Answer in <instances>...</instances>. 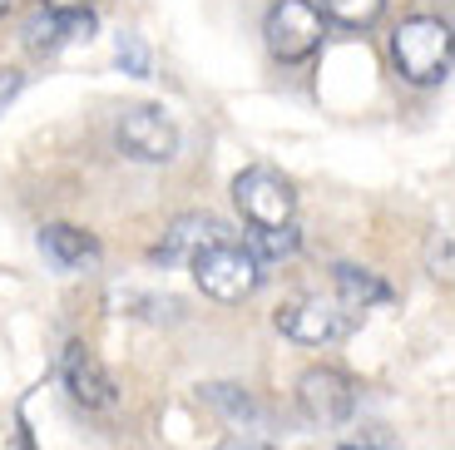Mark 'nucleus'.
I'll use <instances>...</instances> for the list:
<instances>
[{"label":"nucleus","mask_w":455,"mask_h":450,"mask_svg":"<svg viewBox=\"0 0 455 450\" xmlns=\"http://www.w3.org/2000/svg\"><path fill=\"white\" fill-rule=\"evenodd\" d=\"M297 411L317 430H337L356 416V382L341 366H307L297 376Z\"/></svg>","instance_id":"3"},{"label":"nucleus","mask_w":455,"mask_h":450,"mask_svg":"<svg viewBox=\"0 0 455 450\" xmlns=\"http://www.w3.org/2000/svg\"><path fill=\"white\" fill-rule=\"evenodd\" d=\"M218 450H273L267 440H228V446H218Z\"/></svg>","instance_id":"21"},{"label":"nucleus","mask_w":455,"mask_h":450,"mask_svg":"<svg viewBox=\"0 0 455 450\" xmlns=\"http://www.w3.org/2000/svg\"><path fill=\"white\" fill-rule=\"evenodd\" d=\"M297 248H302V233H297V223H287V228H258L248 253L258 262H287Z\"/></svg>","instance_id":"14"},{"label":"nucleus","mask_w":455,"mask_h":450,"mask_svg":"<svg viewBox=\"0 0 455 450\" xmlns=\"http://www.w3.org/2000/svg\"><path fill=\"white\" fill-rule=\"evenodd\" d=\"M198 396L213 406L228 426H258V421H262L258 401H252L243 386H233V382H208V386H198Z\"/></svg>","instance_id":"13"},{"label":"nucleus","mask_w":455,"mask_h":450,"mask_svg":"<svg viewBox=\"0 0 455 450\" xmlns=\"http://www.w3.org/2000/svg\"><path fill=\"white\" fill-rule=\"evenodd\" d=\"M11 5H15V0H0V15H5V11H11Z\"/></svg>","instance_id":"22"},{"label":"nucleus","mask_w":455,"mask_h":450,"mask_svg":"<svg viewBox=\"0 0 455 450\" xmlns=\"http://www.w3.org/2000/svg\"><path fill=\"white\" fill-rule=\"evenodd\" d=\"M431 272L451 282V233H431Z\"/></svg>","instance_id":"18"},{"label":"nucleus","mask_w":455,"mask_h":450,"mask_svg":"<svg viewBox=\"0 0 455 450\" xmlns=\"http://www.w3.org/2000/svg\"><path fill=\"white\" fill-rule=\"evenodd\" d=\"M277 332L297 347H327V342L347 337L352 332V312L341 302H327V297H297L277 312Z\"/></svg>","instance_id":"7"},{"label":"nucleus","mask_w":455,"mask_h":450,"mask_svg":"<svg viewBox=\"0 0 455 450\" xmlns=\"http://www.w3.org/2000/svg\"><path fill=\"white\" fill-rule=\"evenodd\" d=\"M228 223H218V218L208 213H183L173 218V228L148 248V262H164V268H173V262H194L204 248H213V243H228Z\"/></svg>","instance_id":"9"},{"label":"nucleus","mask_w":455,"mask_h":450,"mask_svg":"<svg viewBox=\"0 0 455 450\" xmlns=\"http://www.w3.org/2000/svg\"><path fill=\"white\" fill-rule=\"evenodd\" d=\"M262 40H267L273 60L297 65L322 45V11L312 0H273V11L262 20Z\"/></svg>","instance_id":"6"},{"label":"nucleus","mask_w":455,"mask_h":450,"mask_svg":"<svg viewBox=\"0 0 455 450\" xmlns=\"http://www.w3.org/2000/svg\"><path fill=\"white\" fill-rule=\"evenodd\" d=\"M20 84H25V75H20V69H0V114L11 109V100L20 94Z\"/></svg>","instance_id":"19"},{"label":"nucleus","mask_w":455,"mask_h":450,"mask_svg":"<svg viewBox=\"0 0 455 450\" xmlns=\"http://www.w3.org/2000/svg\"><path fill=\"white\" fill-rule=\"evenodd\" d=\"M391 65L406 84H445L451 79V20L441 15H411L391 30Z\"/></svg>","instance_id":"1"},{"label":"nucleus","mask_w":455,"mask_h":450,"mask_svg":"<svg viewBox=\"0 0 455 450\" xmlns=\"http://www.w3.org/2000/svg\"><path fill=\"white\" fill-rule=\"evenodd\" d=\"M233 203H238V213L252 223V233L258 228H287L297 213L292 183L277 169H267V164H252V169H243L233 179Z\"/></svg>","instance_id":"4"},{"label":"nucleus","mask_w":455,"mask_h":450,"mask_svg":"<svg viewBox=\"0 0 455 450\" xmlns=\"http://www.w3.org/2000/svg\"><path fill=\"white\" fill-rule=\"evenodd\" d=\"M337 450H401V446H396V440H391L381 426H371V430H362L356 440H341Z\"/></svg>","instance_id":"17"},{"label":"nucleus","mask_w":455,"mask_h":450,"mask_svg":"<svg viewBox=\"0 0 455 450\" xmlns=\"http://www.w3.org/2000/svg\"><path fill=\"white\" fill-rule=\"evenodd\" d=\"M317 11L331 15L337 25H347V30H366V25L387 15V0H322Z\"/></svg>","instance_id":"15"},{"label":"nucleus","mask_w":455,"mask_h":450,"mask_svg":"<svg viewBox=\"0 0 455 450\" xmlns=\"http://www.w3.org/2000/svg\"><path fill=\"white\" fill-rule=\"evenodd\" d=\"M114 60H119V69L134 79H144L148 69H154V60H148V45L139 40V35H119V50H114Z\"/></svg>","instance_id":"16"},{"label":"nucleus","mask_w":455,"mask_h":450,"mask_svg":"<svg viewBox=\"0 0 455 450\" xmlns=\"http://www.w3.org/2000/svg\"><path fill=\"white\" fill-rule=\"evenodd\" d=\"M114 139H119V154L134 164H169L179 154V125L164 104H129L114 125Z\"/></svg>","instance_id":"5"},{"label":"nucleus","mask_w":455,"mask_h":450,"mask_svg":"<svg viewBox=\"0 0 455 450\" xmlns=\"http://www.w3.org/2000/svg\"><path fill=\"white\" fill-rule=\"evenodd\" d=\"M40 11H55V15H69V11H90V0H40Z\"/></svg>","instance_id":"20"},{"label":"nucleus","mask_w":455,"mask_h":450,"mask_svg":"<svg viewBox=\"0 0 455 450\" xmlns=\"http://www.w3.org/2000/svg\"><path fill=\"white\" fill-rule=\"evenodd\" d=\"M90 35H94V15L90 11H69V15L40 11L30 25H25V50H30V55H55V50H65L69 40H90Z\"/></svg>","instance_id":"11"},{"label":"nucleus","mask_w":455,"mask_h":450,"mask_svg":"<svg viewBox=\"0 0 455 450\" xmlns=\"http://www.w3.org/2000/svg\"><path fill=\"white\" fill-rule=\"evenodd\" d=\"M188 268H194V282L213 302H243V297H252L262 287V262L243 243H233V237L204 248Z\"/></svg>","instance_id":"2"},{"label":"nucleus","mask_w":455,"mask_h":450,"mask_svg":"<svg viewBox=\"0 0 455 450\" xmlns=\"http://www.w3.org/2000/svg\"><path fill=\"white\" fill-rule=\"evenodd\" d=\"M40 253H45V262L55 272H84V268L100 262L94 233H84V228H75V223H45L40 228Z\"/></svg>","instance_id":"10"},{"label":"nucleus","mask_w":455,"mask_h":450,"mask_svg":"<svg viewBox=\"0 0 455 450\" xmlns=\"http://www.w3.org/2000/svg\"><path fill=\"white\" fill-rule=\"evenodd\" d=\"M55 372H60V382H65V391L75 396L84 411H114V406H119V386H114V376L104 372V361L94 357L84 342H65V347H60Z\"/></svg>","instance_id":"8"},{"label":"nucleus","mask_w":455,"mask_h":450,"mask_svg":"<svg viewBox=\"0 0 455 450\" xmlns=\"http://www.w3.org/2000/svg\"><path fill=\"white\" fill-rule=\"evenodd\" d=\"M331 282H337V293H341V302L347 307H376V302H391V282H381L371 268H356V262H337L331 268Z\"/></svg>","instance_id":"12"}]
</instances>
